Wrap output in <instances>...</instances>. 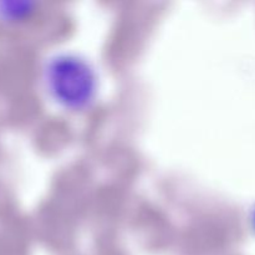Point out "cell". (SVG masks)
Wrapping results in <instances>:
<instances>
[{"mask_svg":"<svg viewBox=\"0 0 255 255\" xmlns=\"http://www.w3.org/2000/svg\"><path fill=\"white\" fill-rule=\"evenodd\" d=\"M49 94L67 109L87 106L96 94V75L86 60L76 55H57L44 69Z\"/></svg>","mask_w":255,"mask_h":255,"instance_id":"1","label":"cell"},{"mask_svg":"<svg viewBox=\"0 0 255 255\" xmlns=\"http://www.w3.org/2000/svg\"><path fill=\"white\" fill-rule=\"evenodd\" d=\"M31 2L26 1H0V16L20 17L31 11Z\"/></svg>","mask_w":255,"mask_h":255,"instance_id":"2","label":"cell"}]
</instances>
